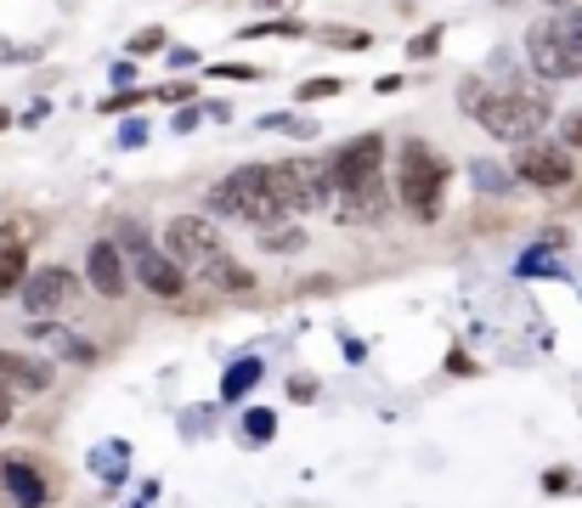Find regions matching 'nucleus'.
I'll list each match as a JSON object with an SVG mask.
<instances>
[{"label":"nucleus","instance_id":"obj_1","mask_svg":"<svg viewBox=\"0 0 582 508\" xmlns=\"http://www.w3.org/2000/svg\"><path fill=\"white\" fill-rule=\"evenodd\" d=\"M210 215H237L272 232V226H288V215H300V192L283 165H244L210 187Z\"/></svg>","mask_w":582,"mask_h":508},{"label":"nucleus","instance_id":"obj_2","mask_svg":"<svg viewBox=\"0 0 582 508\" xmlns=\"http://www.w3.org/2000/svg\"><path fill=\"white\" fill-rule=\"evenodd\" d=\"M469 119L487 130V136H498V141H538V130L549 125V102L538 96V91H520V85H487L480 91V102L469 108Z\"/></svg>","mask_w":582,"mask_h":508},{"label":"nucleus","instance_id":"obj_3","mask_svg":"<svg viewBox=\"0 0 582 508\" xmlns=\"http://www.w3.org/2000/svg\"><path fill=\"white\" fill-rule=\"evenodd\" d=\"M442 192H447V165L435 159L430 141L413 136L396 152V198H402V210L419 215V221H435L442 215Z\"/></svg>","mask_w":582,"mask_h":508},{"label":"nucleus","instance_id":"obj_4","mask_svg":"<svg viewBox=\"0 0 582 508\" xmlns=\"http://www.w3.org/2000/svg\"><path fill=\"white\" fill-rule=\"evenodd\" d=\"M165 254H170L181 272L204 277L215 261H226V243H221V232H215L210 215H176V221L165 226Z\"/></svg>","mask_w":582,"mask_h":508},{"label":"nucleus","instance_id":"obj_5","mask_svg":"<svg viewBox=\"0 0 582 508\" xmlns=\"http://www.w3.org/2000/svg\"><path fill=\"white\" fill-rule=\"evenodd\" d=\"M526 57L543 80H582V51L565 40V29L554 18H538L526 29Z\"/></svg>","mask_w":582,"mask_h":508},{"label":"nucleus","instance_id":"obj_6","mask_svg":"<svg viewBox=\"0 0 582 508\" xmlns=\"http://www.w3.org/2000/svg\"><path fill=\"white\" fill-rule=\"evenodd\" d=\"M74 294H80V283H74L68 266H34L18 299H23V311H29L34 322H57L68 305H74Z\"/></svg>","mask_w":582,"mask_h":508},{"label":"nucleus","instance_id":"obj_7","mask_svg":"<svg viewBox=\"0 0 582 508\" xmlns=\"http://www.w3.org/2000/svg\"><path fill=\"white\" fill-rule=\"evenodd\" d=\"M334 187H339V198L346 192H362V187H373L379 181V170H384V136L373 130V136H357V141H346L334 152Z\"/></svg>","mask_w":582,"mask_h":508},{"label":"nucleus","instance_id":"obj_8","mask_svg":"<svg viewBox=\"0 0 582 508\" xmlns=\"http://www.w3.org/2000/svg\"><path fill=\"white\" fill-rule=\"evenodd\" d=\"M576 165H571V147H543V141H526L515 152V181L526 187H538V192H560L571 187Z\"/></svg>","mask_w":582,"mask_h":508},{"label":"nucleus","instance_id":"obj_9","mask_svg":"<svg viewBox=\"0 0 582 508\" xmlns=\"http://www.w3.org/2000/svg\"><path fill=\"white\" fill-rule=\"evenodd\" d=\"M85 283L103 294V299H119L130 288V261H125V248L114 237H96L91 254H85Z\"/></svg>","mask_w":582,"mask_h":508},{"label":"nucleus","instance_id":"obj_10","mask_svg":"<svg viewBox=\"0 0 582 508\" xmlns=\"http://www.w3.org/2000/svg\"><path fill=\"white\" fill-rule=\"evenodd\" d=\"M288 181H295L300 192V210H328V203H339V187H334V165L328 159H311V152H300V159H283Z\"/></svg>","mask_w":582,"mask_h":508},{"label":"nucleus","instance_id":"obj_11","mask_svg":"<svg viewBox=\"0 0 582 508\" xmlns=\"http://www.w3.org/2000/svg\"><path fill=\"white\" fill-rule=\"evenodd\" d=\"M57 379L52 362H34V356L18 350H0V401H18V395H45Z\"/></svg>","mask_w":582,"mask_h":508},{"label":"nucleus","instance_id":"obj_12","mask_svg":"<svg viewBox=\"0 0 582 508\" xmlns=\"http://www.w3.org/2000/svg\"><path fill=\"white\" fill-rule=\"evenodd\" d=\"M0 497L12 508H45L52 502V486L34 469V457H0Z\"/></svg>","mask_w":582,"mask_h":508},{"label":"nucleus","instance_id":"obj_13","mask_svg":"<svg viewBox=\"0 0 582 508\" xmlns=\"http://www.w3.org/2000/svg\"><path fill=\"white\" fill-rule=\"evenodd\" d=\"M130 272H136V283H141V288L159 294V299H181V294H187V272L170 261V254H165L159 243H154L148 254H136Z\"/></svg>","mask_w":582,"mask_h":508},{"label":"nucleus","instance_id":"obj_14","mask_svg":"<svg viewBox=\"0 0 582 508\" xmlns=\"http://www.w3.org/2000/svg\"><path fill=\"white\" fill-rule=\"evenodd\" d=\"M29 334H34L40 345H52V350L63 356V362H80V368H91V362H96V345H91V339H80V334H74V328H63V322H34Z\"/></svg>","mask_w":582,"mask_h":508},{"label":"nucleus","instance_id":"obj_15","mask_svg":"<svg viewBox=\"0 0 582 508\" xmlns=\"http://www.w3.org/2000/svg\"><path fill=\"white\" fill-rule=\"evenodd\" d=\"M204 283H210V288H221V294H255V272H250V266H237L232 254L204 272Z\"/></svg>","mask_w":582,"mask_h":508},{"label":"nucleus","instance_id":"obj_16","mask_svg":"<svg viewBox=\"0 0 582 508\" xmlns=\"http://www.w3.org/2000/svg\"><path fill=\"white\" fill-rule=\"evenodd\" d=\"M261 356H244V362H232L226 368V379H221V401H237V395H250L255 384H261Z\"/></svg>","mask_w":582,"mask_h":508},{"label":"nucleus","instance_id":"obj_17","mask_svg":"<svg viewBox=\"0 0 582 508\" xmlns=\"http://www.w3.org/2000/svg\"><path fill=\"white\" fill-rule=\"evenodd\" d=\"M306 34L300 18H266V23H250V29H237V40H295Z\"/></svg>","mask_w":582,"mask_h":508},{"label":"nucleus","instance_id":"obj_18","mask_svg":"<svg viewBox=\"0 0 582 508\" xmlns=\"http://www.w3.org/2000/svg\"><path fill=\"white\" fill-rule=\"evenodd\" d=\"M261 248H266V254H300V248H306V232H300V226H272V232L261 237Z\"/></svg>","mask_w":582,"mask_h":508},{"label":"nucleus","instance_id":"obj_19","mask_svg":"<svg viewBox=\"0 0 582 508\" xmlns=\"http://www.w3.org/2000/svg\"><path fill=\"white\" fill-rule=\"evenodd\" d=\"M277 435V413H266V406H250V413H244V441H272Z\"/></svg>","mask_w":582,"mask_h":508},{"label":"nucleus","instance_id":"obj_20","mask_svg":"<svg viewBox=\"0 0 582 508\" xmlns=\"http://www.w3.org/2000/svg\"><path fill=\"white\" fill-rule=\"evenodd\" d=\"M346 85H339L334 74H317V80H306L300 91H295V102H328V96H339Z\"/></svg>","mask_w":582,"mask_h":508},{"label":"nucleus","instance_id":"obj_21","mask_svg":"<svg viewBox=\"0 0 582 508\" xmlns=\"http://www.w3.org/2000/svg\"><path fill=\"white\" fill-rule=\"evenodd\" d=\"M435 51H442V23H435V29H424V34H413V40H408V57H413V63H430Z\"/></svg>","mask_w":582,"mask_h":508},{"label":"nucleus","instance_id":"obj_22","mask_svg":"<svg viewBox=\"0 0 582 508\" xmlns=\"http://www.w3.org/2000/svg\"><path fill=\"white\" fill-rule=\"evenodd\" d=\"M154 51H165V29H159V23H148V29L130 34V57H154Z\"/></svg>","mask_w":582,"mask_h":508},{"label":"nucleus","instance_id":"obj_23","mask_svg":"<svg viewBox=\"0 0 582 508\" xmlns=\"http://www.w3.org/2000/svg\"><path fill=\"white\" fill-rule=\"evenodd\" d=\"M141 102H154V91H114V96H103V114H130Z\"/></svg>","mask_w":582,"mask_h":508},{"label":"nucleus","instance_id":"obj_24","mask_svg":"<svg viewBox=\"0 0 582 508\" xmlns=\"http://www.w3.org/2000/svg\"><path fill=\"white\" fill-rule=\"evenodd\" d=\"M317 34H322V45H339V51H362L368 45L362 29H317Z\"/></svg>","mask_w":582,"mask_h":508},{"label":"nucleus","instance_id":"obj_25","mask_svg":"<svg viewBox=\"0 0 582 508\" xmlns=\"http://www.w3.org/2000/svg\"><path fill=\"white\" fill-rule=\"evenodd\" d=\"M261 125L266 130H288V136H317V125L311 119H295V114H266Z\"/></svg>","mask_w":582,"mask_h":508},{"label":"nucleus","instance_id":"obj_26","mask_svg":"<svg viewBox=\"0 0 582 508\" xmlns=\"http://www.w3.org/2000/svg\"><path fill=\"white\" fill-rule=\"evenodd\" d=\"M554 23L565 29V40L582 51V7H565V12H554Z\"/></svg>","mask_w":582,"mask_h":508},{"label":"nucleus","instance_id":"obj_27","mask_svg":"<svg viewBox=\"0 0 582 508\" xmlns=\"http://www.w3.org/2000/svg\"><path fill=\"white\" fill-rule=\"evenodd\" d=\"M148 136H154V125H148V119H130V125L119 130V147H141Z\"/></svg>","mask_w":582,"mask_h":508},{"label":"nucleus","instance_id":"obj_28","mask_svg":"<svg viewBox=\"0 0 582 508\" xmlns=\"http://www.w3.org/2000/svg\"><path fill=\"white\" fill-rule=\"evenodd\" d=\"M210 74H215V80H255L261 68H255V63H215Z\"/></svg>","mask_w":582,"mask_h":508},{"label":"nucleus","instance_id":"obj_29","mask_svg":"<svg viewBox=\"0 0 582 508\" xmlns=\"http://www.w3.org/2000/svg\"><path fill=\"white\" fill-rule=\"evenodd\" d=\"M475 181L487 187V192H504V187H509V176H504V170H493V165H475Z\"/></svg>","mask_w":582,"mask_h":508},{"label":"nucleus","instance_id":"obj_30","mask_svg":"<svg viewBox=\"0 0 582 508\" xmlns=\"http://www.w3.org/2000/svg\"><path fill=\"white\" fill-rule=\"evenodd\" d=\"M560 141H565V147H582V114H565V119H560Z\"/></svg>","mask_w":582,"mask_h":508},{"label":"nucleus","instance_id":"obj_31","mask_svg":"<svg viewBox=\"0 0 582 508\" xmlns=\"http://www.w3.org/2000/svg\"><path fill=\"white\" fill-rule=\"evenodd\" d=\"M199 125H204V108H199V102H192V108H181V114H176V130H181V136H187V130H199Z\"/></svg>","mask_w":582,"mask_h":508},{"label":"nucleus","instance_id":"obj_32","mask_svg":"<svg viewBox=\"0 0 582 508\" xmlns=\"http://www.w3.org/2000/svg\"><path fill=\"white\" fill-rule=\"evenodd\" d=\"M34 57V45H12V40H0V63H29Z\"/></svg>","mask_w":582,"mask_h":508},{"label":"nucleus","instance_id":"obj_33","mask_svg":"<svg viewBox=\"0 0 582 508\" xmlns=\"http://www.w3.org/2000/svg\"><path fill=\"white\" fill-rule=\"evenodd\" d=\"M114 85H119V91H136V63H130V57L114 63Z\"/></svg>","mask_w":582,"mask_h":508},{"label":"nucleus","instance_id":"obj_34","mask_svg":"<svg viewBox=\"0 0 582 508\" xmlns=\"http://www.w3.org/2000/svg\"><path fill=\"white\" fill-rule=\"evenodd\" d=\"M154 102H192V85H154Z\"/></svg>","mask_w":582,"mask_h":508},{"label":"nucleus","instance_id":"obj_35","mask_svg":"<svg viewBox=\"0 0 582 508\" xmlns=\"http://www.w3.org/2000/svg\"><path fill=\"white\" fill-rule=\"evenodd\" d=\"M204 57H199V51H187V45H170V68H199Z\"/></svg>","mask_w":582,"mask_h":508},{"label":"nucleus","instance_id":"obj_36","mask_svg":"<svg viewBox=\"0 0 582 508\" xmlns=\"http://www.w3.org/2000/svg\"><path fill=\"white\" fill-rule=\"evenodd\" d=\"M543 491H571V475H565V469H549V475H543Z\"/></svg>","mask_w":582,"mask_h":508},{"label":"nucleus","instance_id":"obj_37","mask_svg":"<svg viewBox=\"0 0 582 508\" xmlns=\"http://www.w3.org/2000/svg\"><path fill=\"white\" fill-rule=\"evenodd\" d=\"M255 7H277V12H288V7H295V0H255Z\"/></svg>","mask_w":582,"mask_h":508},{"label":"nucleus","instance_id":"obj_38","mask_svg":"<svg viewBox=\"0 0 582 508\" xmlns=\"http://www.w3.org/2000/svg\"><path fill=\"white\" fill-rule=\"evenodd\" d=\"M0 424H12V401H0Z\"/></svg>","mask_w":582,"mask_h":508},{"label":"nucleus","instance_id":"obj_39","mask_svg":"<svg viewBox=\"0 0 582 508\" xmlns=\"http://www.w3.org/2000/svg\"><path fill=\"white\" fill-rule=\"evenodd\" d=\"M549 7H560V12H565V7H582V0H549Z\"/></svg>","mask_w":582,"mask_h":508},{"label":"nucleus","instance_id":"obj_40","mask_svg":"<svg viewBox=\"0 0 582 508\" xmlns=\"http://www.w3.org/2000/svg\"><path fill=\"white\" fill-rule=\"evenodd\" d=\"M12 125V108H0V130H7Z\"/></svg>","mask_w":582,"mask_h":508}]
</instances>
